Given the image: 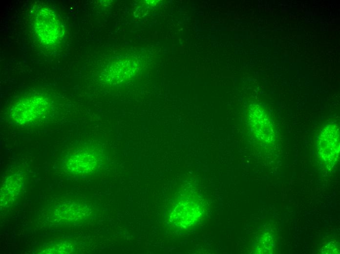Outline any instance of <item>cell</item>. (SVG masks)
<instances>
[{"label": "cell", "instance_id": "1", "mask_svg": "<svg viewBox=\"0 0 340 254\" xmlns=\"http://www.w3.org/2000/svg\"><path fill=\"white\" fill-rule=\"evenodd\" d=\"M49 105L44 99L37 96L20 100L10 111V117L16 123L25 124L44 117Z\"/></svg>", "mask_w": 340, "mask_h": 254}, {"label": "cell", "instance_id": "2", "mask_svg": "<svg viewBox=\"0 0 340 254\" xmlns=\"http://www.w3.org/2000/svg\"><path fill=\"white\" fill-rule=\"evenodd\" d=\"M101 163L102 156L98 150L85 148L68 156L65 161V167L70 172L85 175L97 170Z\"/></svg>", "mask_w": 340, "mask_h": 254}, {"label": "cell", "instance_id": "3", "mask_svg": "<svg viewBox=\"0 0 340 254\" xmlns=\"http://www.w3.org/2000/svg\"><path fill=\"white\" fill-rule=\"evenodd\" d=\"M248 116L251 128L257 138L265 143L272 142L275 135L274 126L265 108L259 104L252 105Z\"/></svg>", "mask_w": 340, "mask_h": 254}, {"label": "cell", "instance_id": "4", "mask_svg": "<svg viewBox=\"0 0 340 254\" xmlns=\"http://www.w3.org/2000/svg\"><path fill=\"white\" fill-rule=\"evenodd\" d=\"M339 129L335 125H326L320 131L317 139L319 153L327 163H334L339 157Z\"/></svg>", "mask_w": 340, "mask_h": 254}, {"label": "cell", "instance_id": "5", "mask_svg": "<svg viewBox=\"0 0 340 254\" xmlns=\"http://www.w3.org/2000/svg\"><path fill=\"white\" fill-rule=\"evenodd\" d=\"M35 30L39 37L46 43L56 42L61 34V26L54 13L49 9H42L35 21Z\"/></svg>", "mask_w": 340, "mask_h": 254}, {"label": "cell", "instance_id": "6", "mask_svg": "<svg viewBox=\"0 0 340 254\" xmlns=\"http://www.w3.org/2000/svg\"><path fill=\"white\" fill-rule=\"evenodd\" d=\"M90 211L82 203L66 201L58 205L54 210V216L61 221H76L87 217Z\"/></svg>", "mask_w": 340, "mask_h": 254}, {"label": "cell", "instance_id": "7", "mask_svg": "<svg viewBox=\"0 0 340 254\" xmlns=\"http://www.w3.org/2000/svg\"><path fill=\"white\" fill-rule=\"evenodd\" d=\"M24 178L21 173L8 176L0 190V205L2 208L10 206L23 190Z\"/></svg>", "mask_w": 340, "mask_h": 254}, {"label": "cell", "instance_id": "8", "mask_svg": "<svg viewBox=\"0 0 340 254\" xmlns=\"http://www.w3.org/2000/svg\"><path fill=\"white\" fill-rule=\"evenodd\" d=\"M74 250L72 245L68 242H62L47 247L42 254H70Z\"/></svg>", "mask_w": 340, "mask_h": 254}]
</instances>
